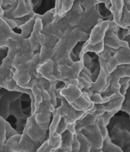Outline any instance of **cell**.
<instances>
[{
	"label": "cell",
	"mask_w": 130,
	"mask_h": 152,
	"mask_svg": "<svg viewBox=\"0 0 130 152\" xmlns=\"http://www.w3.org/2000/svg\"><path fill=\"white\" fill-rule=\"evenodd\" d=\"M89 37V34L82 31L79 28L68 29L62 33L53 49L52 56L51 59L54 65V76L58 66L65 65L72 66L74 64L75 61L71 57L73 49L78 42H86Z\"/></svg>",
	"instance_id": "1"
},
{
	"label": "cell",
	"mask_w": 130,
	"mask_h": 152,
	"mask_svg": "<svg viewBox=\"0 0 130 152\" xmlns=\"http://www.w3.org/2000/svg\"><path fill=\"white\" fill-rule=\"evenodd\" d=\"M24 94L18 91H10L7 90L0 89V116L7 120L10 116H13L16 119V129L19 134H22L28 118L31 114V106L23 109L22 106V96Z\"/></svg>",
	"instance_id": "2"
},
{
	"label": "cell",
	"mask_w": 130,
	"mask_h": 152,
	"mask_svg": "<svg viewBox=\"0 0 130 152\" xmlns=\"http://www.w3.org/2000/svg\"><path fill=\"white\" fill-rule=\"evenodd\" d=\"M107 128L112 142L123 152H130V118L128 114L117 113L111 118Z\"/></svg>",
	"instance_id": "3"
},
{
	"label": "cell",
	"mask_w": 130,
	"mask_h": 152,
	"mask_svg": "<svg viewBox=\"0 0 130 152\" xmlns=\"http://www.w3.org/2000/svg\"><path fill=\"white\" fill-rule=\"evenodd\" d=\"M112 21L105 20L92 29L89 33V39L83 45L79 55H82L87 52H94L96 55H97L103 51L105 35Z\"/></svg>",
	"instance_id": "4"
},
{
	"label": "cell",
	"mask_w": 130,
	"mask_h": 152,
	"mask_svg": "<svg viewBox=\"0 0 130 152\" xmlns=\"http://www.w3.org/2000/svg\"><path fill=\"white\" fill-rule=\"evenodd\" d=\"M99 5L98 4L88 10H84L81 23L78 28L89 34L94 27L105 20H113V15L110 13L107 16L103 15L99 12Z\"/></svg>",
	"instance_id": "5"
},
{
	"label": "cell",
	"mask_w": 130,
	"mask_h": 152,
	"mask_svg": "<svg viewBox=\"0 0 130 152\" xmlns=\"http://www.w3.org/2000/svg\"><path fill=\"white\" fill-rule=\"evenodd\" d=\"M49 125L37 124L35 115L33 114L28 118L24 130L33 141L42 145L49 139Z\"/></svg>",
	"instance_id": "6"
},
{
	"label": "cell",
	"mask_w": 130,
	"mask_h": 152,
	"mask_svg": "<svg viewBox=\"0 0 130 152\" xmlns=\"http://www.w3.org/2000/svg\"><path fill=\"white\" fill-rule=\"evenodd\" d=\"M79 132L82 133L91 143V150H100L102 148L105 139L103 137L97 120L94 125L87 126Z\"/></svg>",
	"instance_id": "7"
},
{
	"label": "cell",
	"mask_w": 130,
	"mask_h": 152,
	"mask_svg": "<svg viewBox=\"0 0 130 152\" xmlns=\"http://www.w3.org/2000/svg\"><path fill=\"white\" fill-rule=\"evenodd\" d=\"M55 109L56 108L51 102V99H44L35 109V113H33L35 115L37 124L50 126L51 116Z\"/></svg>",
	"instance_id": "8"
},
{
	"label": "cell",
	"mask_w": 130,
	"mask_h": 152,
	"mask_svg": "<svg viewBox=\"0 0 130 152\" xmlns=\"http://www.w3.org/2000/svg\"><path fill=\"white\" fill-rule=\"evenodd\" d=\"M42 28L43 25L41 21L37 16L34 28H33L30 36L28 39L33 51L40 49V46L45 44L46 36L41 33Z\"/></svg>",
	"instance_id": "9"
},
{
	"label": "cell",
	"mask_w": 130,
	"mask_h": 152,
	"mask_svg": "<svg viewBox=\"0 0 130 152\" xmlns=\"http://www.w3.org/2000/svg\"><path fill=\"white\" fill-rule=\"evenodd\" d=\"M33 13L31 1H17V5L12 12V19H20Z\"/></svg>",
	"instance_id": "10"
},
{
	"label": "cell",
	"mask_w": 130,
	"mask_h": 152,
	"mask_svg": "<svg viewBox=\"0 0 130 152\" xmlns=\"http://www.w3.org/2000/svg\"><path fill=\"white\" fill-rule=\"evenodd\" d=\"M21 152H36L41 144L33 141L24 130L19 142Z\"/></svg>",
	"instance_id": "11"
},
{
	"label": "cell",
	"mask_w": 130,
	"mask_h": 152,
	"mask_svg": "<svg viewBox=\"0 0 130 152\" xmlns=\"http://www.w3.org/2000/svg\"><path fill=\"white\" fill-rule=\"evenodd\" d=\"M74 1H56L55 8L56 15L59 17L65 15L72 9Z\"/></svg>",
	"instance_id": "12"
},
{
	"label": "cell",
	"mask_w": 130,
	"mask_h": 152,
	"mask_svg": "<svg viewBox=\"0 0 130 152\" xmlns=\"http://www.w3.org/2000/svg\"><path fill=\"white\" fill-rule=\"evenodd\" d=\"M75 135H73L68 130L61 134V146L60 149L66 150L68 152L72 151V142Z\"/></svg>",
	"instance_id": "13"
},
{
	"label": "cell",
	"mask_w": 130,
	"mask_h": 152,
	"mask_svg": "<svg viewBox=\"0 0 130 152\" xmlns=\"http://www.w3.org/2000/svg\"><path fill=\"white\" fill-rule=\"evenodd\" d=\"M37 19V14H35V15L31 18L30 20H29L28 22L24 24L22 26H20L18 28L21 30V33L20 35L25 39H28L30 36L31 33L33 31V28H34L36 20Z\"/></svg>",
	"instance_id": "14"
},
{
	"label": "cell",
	"mask_w": 130,
	"mask_h": 152,
	"mask_svg": "<svg viewBox=\"0 0 130 152\" xmlns=\"http://www.w3.org/2000/svg\"><path fill=\"white\" fill-rule=\"evenodd\" d=\"M75 136L80 143L78 152H91L92 150V145L87 140V139L81 132L77 133L75 134Z\"/></svg>",
	"instance_id": "15"
},
{
	"label": "cell",
	"mask_w": 130,
	"mask_h": 152,
	"mask_svg": "<svg viewBox=\"0 0 130 152\" xmlns=\"http://www.w3.org/2000/svg\"><path fill=\"white\" fill-rule=\"evenodd\" d=\"M101 150L103 152H123V150L120 147L112 142L108 134L104 140L103 145Z\"/></svg>",
	"instance_id": "16"
},
{
	"label": "cell",
	"mask_w": 130,
	"mask_h": 152,
	"mask_svg": "<svg viewBox=\"0 0 130 152\" xmlns=\"http://www.w3.org/2000/svg\"><path fill=\"white\" fill-rule=\"evenodd\" d=\"M37 16L38 18L41 20V23H42V25H43V27L45 26L46 25L52 23L54 20V18H55V16H56L55 8H52V9L47 11L44 15H40L38 14H37Z\"/></svg>",
	"instance_id": "17"
},
{
	"label": "cell",
	"mask_w": 130,
	"mask_h": 152,
	"mask_svg": "<svg viewBox=\"0 0 130 152\" xmlns=\"http://www.w3.org/2000/svg\"><path fill=\"white\" fill-rule=\"evenodd\" d=\"M7 122L0 116V147H2L7 141Z\"/></svg>",
	"instance_id": "18"
},
{
	"label": "cell",
	"mask_w": 130,
	"mask_h": 152,
	"mask_svg": "<svg viewBox=\"0 0 130 152\" xmlns=\"http://www.w3.org/2000/svg\"><path fill=\"white\" fill-rule=\"evenodd\" d=\"M120 111L128 114L130 117V85L124 95V100Z\"/></svg>",
	"instance_id": "19"
},
{
	"label": "cell",
	"mask_w": 130,
	"mask_h": 152,
	"mask_svg": "<svg viewBox=\"0 0 130 152\" xmlns=\"http://www.w3.org/2000/svg\"><path fill=\"white\" fill-rule=\"evenodd\" d=\"M47 140L41 145L36 152H55L57 150L55 148L50 146Z\"/></svg>",
	"instance_id": "20"
},
{
	"label": "cell",
	"mask_w": 130,
	"mask_h": 152,
	"mask_svg": "<svg viewBox=\"0 0 130 152\" xmlns=\"http://www.w3.org/2000/svg\"><path fill=\"white\" fill-rule=\"evenodd\" d=\"M19 134L17 130L13 128L10 125V124L7 121V140H8V139H10V137H13L14 136H16V135Z\"/></svg>",
	"instance_id": "21"
},
{
	"label": "cell",
	"mask_w": 130,
	"mask_h": 152,
	"mask_svg": "<svg viewBox=\"0 0 130 152\" xmlns=\"http://www.w3.org/2000/svg\"><path fill=\"white\" fill-rule=\"evenodd\" d=\"M79 148H80V143L75 135L73 140V142H72V152H78Z\"/></svg>",
	"instance_id": "22"
},
{
	"label": "cell",
	"mask_w": 130,
	"mask_h": 152,
	"mask_svg": "<svg viewBox=\"0 0 130 152\" xmlns=\"http://www.w3.org/2000/svg\"><path fill=\"white\" fill-rule=\"evenodd\" d=\"M123 40L127 42L128 44L129 48H130V35H128V36L124 38V40Z\"/></svg>",
	"instance_id": "23"
},
{
	"label": "cell",
	"mask_w": 130,
	"mask_h": 152,
	"mask_svg": "<svg viewBox=\"0 0 130 152\" xmlns=\"http://www.w3.org/2000/svg\"><path fill=\"white\" fill-rule=\"evenodd\" d=\"M3 10L1 8V7L0 6V17H3Z\"/></svg>",
	"instance_id": "24"
},
{
	"label": "cell",
	"mask_w": 130,
	"mask_h": 152,
	"mask_svg": "<svg viewBox=\"0 0 130 152\" xmlns=\"http://www.w3.org/2000/svg\"><path fill=\"white\" fill-rule=\"evenodd\" d=\"M55 152H68V151L67 150H61V149H59V150H57L56 151H55Z\"/></svg>",
	"instance_id": "25"
},
{
	"label": "cell",
	"mask_w": 130,
	"mask_h": 152,
	"mask_svg": "<svg viewBox=\"0 0 130 152\" xmlns=\"http://www.w3.org/2000/svg\"><path fill=\"white\" fill-rule=\"evenodd\" d=\"M91 152H103V151L100 150H91Z\"/></svg>",
	"instance_id": "26"
},
{
	"label": "cell",
	"mask_w": 130,
	"mask_h": 152,
	"mask_svg": "<svg viewBox=\"0 0 130 152\" xmlns=\"http://www.w3.org/2000/svg\"><path fill=\"white\" fill-rule=\"evenodd\" d=\"M129 84H130V82H129Z\"/></svg>",
	"instance_id": "27"
}]
</instances>
